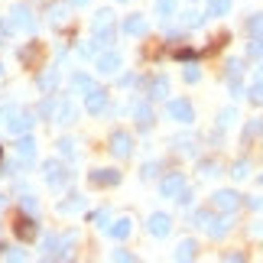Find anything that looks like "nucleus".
Masks as SVG:
<instances>
[{"label":"nucleus","mask_w":263,"mask_h":263,"mask_svg":"<svg viewBox=\"0 0 263 263\" xmlns=\"http://www.w3.org/2000/svg\"><path fill=\"white\" fill-rule=\"evenodd\" d=\"M91 33H95V43H98L101 49H107L110 43H114L117 29H114V13H110L107 7L95 13V20H91Z\"/></svg>","instance_id":"f257e3e1"},{"label":"nucleus","mask_w":263,"mask_h":263,"mask_svg":"<svg viewBox=\"0 0 263 263\" xmlns=\"http://www.w3.org/2000/svg\"><path fill=\"white\" fill-rule=\"evenodd\" d=\"M10 33L20 29V33H36V16H33V7L29 4H13L10 7V20H7Z\"/></svg>","instance_id":"f03ea898"},{"label":"nucleus","mask_w":263,"mask_h":263,"mask_svg":"<svg viewBox=\"0 0 263 263\" xmlns=\"http://www.w3.org/2000/svg\"><path fill=\"white\" fill-rule=\"evenodd\" d=\"M75 240H78L75 231H68V234H62V237H55V234H52V237H46V244H43V257H46V260H65Z\"/></svg>","instance_id":"7ed1b4c3"},{"label":"nucleus","mask_w":263,"mask_h":263,"mask_svg":"<svg viewBox=\"0 0 263 263\" xmlns=\"http://www.w3.org/2000/svg\"><path fill=\"white\" fill-rule=\"evenodd\" d=\"M33 124H36V117L29 114V110L10 107V114H7V130H10L13 137H20V134H29V130H33Z\"/></svg>","instance_id":"20e7f679"},{"label":"nucleus","mask_w":263,"mask_h":263,"mask_svg":"<svg viewBox=\"0 0 263 263\" xmlns=\"http://www.w3.org/2000/svg\"><path fill=\"white\" fill-rule=\"evenodd\" d=\"M240 198L237 192H231V189H221V192H215V195H211V208L215 211H224V215H234V211L240 208Z\"/></svg>","instance_id":"39448f33"},{"label":"nucleus","mask_w":263,"mask_h":263,"mask_svg":"<svg viewBox=\"0 0 263 263\" xmlns=\"http://www.w3.org/2000/svg\"><path fill=\"white\" fill-rule=\"evenodd\" d=\"M43 176L52 189H62L68 179H72V173H65V166L59 163V159H49V163H43Z\"/></svg>","instance_id":"423d86ee"},{"label":"nucleus","mask_w":263,"mask_h":263,"mask_svg":"<svg viewBox=\"0 0 263 263\" xmlns=\"http://www.w3.org/2000/svg\"><path fill=\"white\" fill-rule=\"evenodd\" d=\"M166 110H169V117H173V120H179V124H185V127L192 124V120H195V107H192L185 98H176V101H169V104H166Z\"/></svg>","instance_id":"0eeeda50"},{"label":"nucleus","mask_w":263,"mask_h":263,"mask_svg":"<svg viewBox=\"0 0 263 263\" xmlns=\"http://www.w3.org/2000/svg\"><path fill=\"white\" fill-rule=\"evenodd\" d=\"M13 234L23 240V244H33V240L39 237V224L29 215H20L16 221H13Z\"/></svg>","instance_id":"6e6552de"},{"label":"nucleus","mask_w":263,"mask_h":263,"mask_svg":"<svg viewBox=\"0 0 263 263\" xmlns=\"http://www.w3.org/2000/svg\"><path fill=\"white\" fill-rule=\"evenodd\" d=\"M110 153H114L117 159H127L130 153H134V137L124 134V130H114V134H110Z\"/></svg>","instance_id":"1a4fd4ad"},{"label":"nucleus","mask_w":263,"mask_h":263,"mask_svg":"<svg viewBox=\"0 0 263 263\" xmlns=\"http://www.w3.org/2000/svg\"><path fill=\"white\" fill-rule=\"evenodd\" d=\"M85 110L88 114H104L107 110V91L104 88H91V91H85Z\"/></svg>","instance_id":"9d476101"},{"label":"nucleus","mask_w":263,"mask_h":263,"mask_svg":"<svg viewBox=\"0 0 263 263\" xmlns=\"http://www.w3.org/2000/svg\"><path fill=\"white\" fill-rule=\"evenodd\" d=\"M143 88H146L149 101H166L169 98V78L166 75H153L149 82H143Z\"/></svg>","instance_id":"9b49d317"},{"label":"nucleus","mask_w":263,"mask_h":263,"mask_svg":"<svg viewBox=\"0 0 263 263\" xmlns=\"http://www.w3.org/2000/svg\"><path fill=\"white\" fill-rule=\"evenodd\" d=\"M146 231H149L153 237H166L169 231H173V218L163 215V211H153V215H149V221H146Z\"/></svg>","instance_id":"f8f14e48"},{"label":"nucleus","mask_w":263,"mask_h":263,"mask_svg":"<svg viewBox=\"0 0 263 263\" xmlns=\"http://www.w3.org/2000/svg\"><path fill=\"white\" fill-rule=\"evenodd\" d=\"M16 159L23 166H29L36 159V140L29 137V134H20V140H16Z\"/></svg>","instance_id":"ddd939ff"},{"label":"nucleus","mask_w":263,"mask_h":263,"mask_svg":"<svg viewBox=\"0 0 263 263\" xmlns=\"http://www.w3.org/2000/svg\"><path fill=\"white\" fill-rule=\"evenodd\" d=\"M182 189H185V176H182V173H169L163 182H159V192H163V198H176Z\"/></svg>","instance_id":"4468645a"},{"label":"nucleus","mask_w":263,"mask_h":263,"mask_svg":"<svg viewBox=\"0 0 263 263\" xmlns=\"http://www.w3.org/2000/svg\"><path fill=\"white\" fill-rule=\"evenodd\" d=\"M46 20L52 26L65 23V20H68V0H49V4H46Z\"/></svg>","instance_id":"2eb2a0df"},{"label":"nucleus","mask_w":263,"mask_h":263,"mask_svg":"<svg viewBox=\"0 0 263 263\" xmlns=\"http://www.w3.org/2000/svg\"><path fill=\"white\" fill-rule=\"evenodd\" d=\"M88 182L98 189H107V185H117L120 182V173L117 169H95V173H88Z\"/></svg>","instance_id":"dca6fc26"},{"label":"nucleus","mask_w":263,"mask_h":263,"mask_svg":"<svg viewBox=\"0 0 263 263\" xmlns=\"http://www.w3.org/2000/svg\"><path fill=\"white\" fill-rule=\"evenodd\" d=\"M134 117H137V127H140V130H149V127L156 124L153 107H149L146 101H137V104H134Z\"/></svg>","instance_id":"f3484780"},{"label":"nucleus","mask_w":263,"mask_h":263,"mask_svg":"<svg viewBox=\"0 0 263 263\" xmlns=\"http://www.w3.org/2000/svg\"><path fill=\"white\" fill-rule=\"evenodd\" d=\"M124 29L127 36H146V16H140V13H130L127 20H124Z\"/></svg>","instance_id":"a211bd4d"},{"label":"nucleus","mask_w":263,"mask_h":263,"mask_svg":"<svg viewBox=\"0 0 263 263\" xmlns=\"http://www.w3.org/2000/svg\"><path fill=\"white\" fill-rule=\"evenodd\" d=\"M95 65H98L101 75H114L117 68H120V55H117V52H101Z\"/></svg>","instance_id":"6ab92c4d"},{"label":"nucleus","mask_w":263,"mask_h":263,"mask_svg":"<svg viewBox=\"0 0 263 263\" xmlns=\"http://www.w3.org/2000/svg\"><path fill=\"white\" fill-rule=\"evenodd\" d=\"M75 117H78V110H75V104L72 101H59L55 104V124H75Z\"/></svg>","instance_id":"aec40b11"},{"label":"nucleus","mask_w":263,"mask_h":263,"mask_svg":"<svg viewBox=\"0 0 263 263\" xmlns=\"http://www.w3.org/2000/svg\"><path fill=\"white\" fill-rule=\"evenodd\" d=\"M231 224H234V218H211V224L205 228L208 231V237H215V240H221V237H224L228 234V231H231Z\"/></svg>","instance_id":"412c9836"},{"label":"nucleus","mask_w":263,"mask_h":263,"mask_svg":"<svg viewBox=\"0 0 263 263\" xmlns=\"http://www.w3.org/2000/svg\"><path fill=\"white\" fill-rule=\"evenodd\" d=\"M36 85H39L43 95H52V91L59 88V68H46V72L36 78Z\"/></svg>","instance_id":"4be33fe9"},{"label":"nucleus","mask_w":263,"mask_h":263,"mask_svg":"<svg viewBox=\"0 0 263 263\" xmlns=\"http://www.w3.org/2000/svg\"><path fill=\"white\" fill-rule=\"evenodd\" d=\"M130 224H134L130 218H120V221H114V224H107V234L114 237V240H127V237H130V231H134Z\"/></svg>","instance_id":"5701e85b"},{"label":"nucleus","mask_w":263,"mask_h":263,"mask_svg":"<svg viewBox=\"0 0 263 263\" xmlns=\"http://www.w3.org/2000/svg\"><path fill=\"white\" fill-rule=\"evenodd\" d=\"M173 257H176V260H195V257H198V244H195L192 237H189V240H182V244L176 247V254H173Z\"/></svg>","instance_id":"b1692460"},{"label":"nucleus","mask_w":263,"mask_h":263,"mask_svg":"<svg viewBox=\"0 0 263 263\" xmlns=\"http://www.w3.org/2000/svg\"><path fill=\"white\" fill-rule=\"evenodd\" d=\"M85 208V198L82 195H68L65 201H59V215H75V211Z\"/></svg>","instance_id":"393cba45"},{"label":"nucleus","mask_w":263,"mask_h":263,"mask_svg":"<svg viewBox=\"0 0 263 263\" xmlns=\"http://www.w3.org/2000/svg\"><path fill=\"white\" fill-rule=\"evenodd\" d=\"M231 7H234V0H211L208 7V16H228Z\"/></svg>","instance_id":"a878e982"},{"label":"nucleus","mask_w":263,"mask_h":263,"mask_svg":"<svg viewBox=\"0 0 263 263\" xmlns=\"http://www.w3.org/2000/svg\"><path fill=\"white\" fill-rule=\"evenodd\" d=\"M72 88L85 95V91H91V88H95V82H91V78H88L85 72H78V75H72Z\"/></svg>","instance_id":"bb28decb"},{"label":"nucleus","mask_w":263,"mask_h":263,"mask_svg":"<svg viewBox=\"0 0 263 263\" xmlns=\"http://www.w3.org/2000/svg\"><path fill=\"white\" fill-rule=\"evenodd\" d=\"M228 82H231V78H240V75H244V59H228Z\"/></svg>","instance_id":"cd10ccee"},{"label":"nucleus","mask_w":263,"mask_h":263,"mask_svg":"<svg viewBox=\"0 0 263 263\" xmlns=\"http://www.w3.org/2000/svg\"><path fill=\"white\" fill-rule=\"evenodd\" d=\"M260 134H263V117H254V120L244 127V140H254V137H260Z\"/></svg>","instance_id":"c85d7f7f"},{"label":"nucleus","mask_w":263,"mask_h":263,"mask_svg":"<svg viewBox=\"0 0 263 263\" xmlns=\"http://www.w3.org/2000/svg\"><path fill=\"white\" fill-rule=\"evenodd\" d=\"M156 13L163 16V20H169L176 13V0H156Z\"/></svg>","instance_id":"c756f323"},{"label":"nucleus","mask_w":263,"mask_h":263,"mask_svg":"<svg viewBox=\"0 0 263 263\" xmlns=\"http://www.w3.org/2000/svg\"><path fill=\"white\" fill-rule=\"evenodd\" d=\"M247 33L250 36H263V13H254L247 20Z\"/></svg>","instance_id":"7c9ffc66"},{"label":"nucleus","mask_w":263,"mask_h":263,"mask_svg":"<svg viewBox=\"0 0 263 263\" xmlns=\"http://www.w3.org/2000/svg\"><path fill=\"white\" fill-rule=\"evenodd\" d=\"M247 55L250 59H263V36H254L247 43Z\"/></svg>","instance_id":"2f4dec72"},{"label":"nucleus","mask_w":263,"mask_h":263,"mask_svg":"<svg viewBox=\"0 0 263 263\" xmlns=\"http://www.w3.org/2000/svg\"><path fill=\"white\" fill-rule=\"evenodd\" d=\"M59 153H62L65 159H75V140L62 137V140H59Z\"/></svg>","instance_id":"473e14b6"},{"label":"nucleus","mask_w":263,"mask_h":263,"mask_svg":"<svg viewBox=\"0 0 263 263\" xmlns=\"http://www.w3.org/2000/svg\"><path fill=\"white\" fill-rule=\"evenodd\" d=\"M247 173H250V163H247V159H237V163L231 166V176H234V179H247Z\"/></svg>","instance_id":"72a5a7b5"},{"label":"nucleus","mask_w":263,"mask_h":263,"mask_svg":"<svg viewBox=\"0 0 263 263\" xmlns=\"http://www.w3.org/2000/svg\"><path fill=\"white\" fill-rule=\"evenodd\" d=\"M20 205H23L26 215H39V201H36V195H23V198H20Z\"/></svg>","instance_id":"f704fd0d"},{"label":"nucleus","mask_w":263,"mask_h":263,"mask_svg":"<svg viewBox=\"0 0 263 263\" xmlns=\"http://www.w3.org/2000/svg\"><path fill=\"white\" fill-rule=\"evenodd\" d=\"M192 143H195V140H192L189 134H179V137H173V146H176V149H182V153H189V149H192Z\"/></svg>","instance_id":"c9c22d12"},{"label":"nucleus","mask_w":263,"mask_h":263,"mask_svg":"<svg viewBox=\"0 0 263 263\" xmlns=\"http://www.w3.org/2000/svg\"><path fill=\"white\" fill-rule=\"evenodd\" d=\"M55 104H59V101H52V98H46L43 104H39V110H36V114H39V117H55Z\"/></svg>","instance_id":"e433bc0d"},{"label":"nucleus","mask_w":263,"mask_h":263,"mask_svg":"<svg viewBox=\"0 0 263 263\" xmlns=\"http://www.w3.org/2000/svg\"><path fill=\"white\" fill-rule=\"evenodd\" d=\"M198 169H201V176H208V179H215V176H218V163H215V159H201Z\"/></svg>","instance_id":"4c0bfd02"},{"label":"nucleus","mask_w":263,"mask_h":263,"mask_svg":"<svg viewBox=\"0 0 263 263\" xmlns=\"http://www.w3.org/2000/svg\"><path fill=\"white\" fill-rule=\"evenodd\" d=\"M159 176V163H143V169H140V179L149 182V179H156Z\"/></svg>","instance_id":"58836bf2"},{"label":"nucleus","mask_w":263,"mask_h":263,"mask_svg":"<svg viewBox=\"0 0 263 263\" xmlns=\"http://www.w3.org/2000/svg\"><path fill=\"white\" fill-rule=\"evenodd\" d=\"M211 218H215V215H211L208 208H201V211H195V215H192V221H195L198 228H208V224H211Z\"/></svg>","instance_id":"ea45409f"},{"label":"nucleus","mask_w":263,"mask_h":263,"mask_svg":"<svg viewBox=\"0 0 263 263\" xmlns=\"http://www.w3.org/2000/svg\"><path fill=\"white\" fill-rule=\"evenodd\" d=\"M36 55H39V43H33V46H26L23 49V52H20V62H36Z\"/></svg>","instance_id":"a19ab883"},{"label":"nucleus","mask_w":263,"mask_h":263,"mask_svg":"<svg viewBox=\"0 0 263 263\" xmlns=\"http://www.w3.org/2000/svg\"><path fill=\"white\" fill-rule=\"evenodd\" d=\"M0 257H4V260H26V254L16 250V247H0Z\"/></svg>","instance_id":"79ce46f5"},{"label":"nucleus","mask_w":263,"mask_h":263,"mask_svg":"<svg viewBox=\"0 0 263 263\" xmlns=\"http://www.w3.org/2000/svg\"><path fill=\"white\" fill-rule=\"evenodd\" d=\"M247 98L254 101V104H263V85L254 82V85H250V91H247Z\"/></svg>","instance_id":"37998d69"},{"label":"nucleus","mask_w":263,"mask_h":263,"mask_svg":"<svg viewBox=\"0 0 263 263\" xmlns=\"http://www.w3.org/2000/svg\"><path fill=\"white\" fill-rule=\"evenodd\" d=\"M234 120H237V110H234V107H228L224 114L218 117V127H231V124H234Z\"/></svg>","instance_id":"c03bdc74"},{"label":"nucleus","mask_w":263,"mask_h":263,"mask_svg":"<svg viewBox=\"0 0 263 263\" xmlns=\"http://www.w3.org/2000/svg\"><path fill=\"white\" fill-rule=\"evenodd\" d=\"M98 49H101V46H98V43H95V39H91V43H85V46H82V49H78V52H82V55H85V59H91V55H98Z\"/></svg>","instance_id":"a18cd8bd"},{"label":"nucleus","mask_w":263,"mask_h":263,"mask_svg":"<svg viewBox=\"0 0 263 263\" xmlns=\"http://www.w3.org/2000/svg\"><path fill=\"white\" fill-rule=\"evenodd\" d=\"M107 218H110V211H95V215H91V221H95V224H101V228H107Z\"/></svg>","instance_id":"49530a36"},{"label":"nucleus","mask_w":263,"mask_h":263,"mask_svg":"<svg viewBox=\"0 0 263 263\" xmlns=\"http://www.w3.org/2000/svg\"><path fill=\"white\" fill-rule=\"evenodd\" d=\"M110 260H124V263H134L137 257L130 254V250H114V254H110Z\"/></svg>","instance_id":"de8ad7c7"},{"label":"nucleus","mask_w":263,"mask_h":263,"mask_svg":"<svg viewBox=\"0 0 263 263\" xmlns=\"http://www.w3.org/2000/svg\"><path fill=\"white\" fill-rule=\"evenodd\" d=\"M231 98H244V85H240V78H231Z\"/></svg>","instance_id":"09e8293b"},{"label":"nucleus","mask_w":263,"mask_h":263,"mask_svg":"<svg viewBox=\"0 0 263 263\" xmlns=\"http://www.w3.org/2000/svg\"><path fill=\"white\" fill-rule=\"evenodd\" d=\"M185 26H201V16H198V10H189V13H185Z\"/></svg>","instance_id":"8fccbe9b"},{"label":"nucleus","mask_w":263,"mask_h":263,"mask_svg":"<svg viewBox=\"0 0 263 263\" xmlns=\"http://www.w3.org/2000/svg\"><path fill=\"white\" fill-rule=\"evenodd\" d=\"M185 82H189V85H195V82H198V68H195V65H189V68H185Z\"/></svg>","instance_id":"3c124183"},{"label":"nucleus","mask_w":263,"mask_h":263,"mask_svg":"<svg viewBox=\"0 0 263 263\" xmlns=\"http://www.w3.org/2000/svg\"><path fill=\"white\" fill-rule=\"evenodd\" d=\"M221 260H234V263H240V260H247V254H237V250H231V254H224Z\"/></svg>","instance_id":"603ef678"},{"label":"nucleus","mask_w":263,"mask_h":263,"mask_svg":"<svg viewBox=\"0 0 263 263\" xmlns=\"http://www.w3.org/2000/svg\"><path fill=\"white\" fill-rule=\"evenodd\" d=\"M247 205L254 208V211H263V198H247Z\"/></svg>","instance_id":"864d4df0"},{"label":"nucleus","mask_w":263,"mask_h":263,"mask_svg":"<svg viewBox=\"0 0 263 263\" xmlns=\"http://www.w3.org/2000/svg\"><path fill=\"white\" fill-rule=\"evenodd\" d=\"M10 107H13V104H7V107H0V124H7V114H10Z\"/></svg>","instance_id":"5fc2aeb1"},{"label":"nucleus","mask_w":263,"mask_h":263,"mask_svg":"<svg viewBox=\"0 0 263 263\" xmlns=\"http://www.w3.org/2000/svg\"><path fill=\"white\" fill-rule=\"evenodd\" d=\"M254 82H260V85H263V65L257 68V75H254Z\"/></svg>","instance_id":"6e6d98bb"},{"label":"nucleus","mask_w":263,"mask_h":263,"mask_svg":"<svg viewBox=\"0 0 263 263\" xmlns=\"http://www.w3.org/2000/svg\"><path fill=\"white\" fill-rule=\"evenodd\" d=\"M68 4H72V7H85L88 0H68Z\"/></svg>","instance_id":"4d7b16f0"},{"label":"nucleus","mask_w":263,"mask_h":263,"mask_svg":"<svg viewBox=\"0 0 263 263\" xmlns=\"http://www.w3.org/2000/svg\"><path fill=\"white\" fill-rule=\"evenodd\" d=\"M0 208H4V195H0Z\"/></svg>","instance_id":"13d9d810"},{"label":"nucleus","mask_w":263,"mask_h":263,"mask_svg":"<svg viewBox=\"0 0 263 263\" xmlns=\"http://www.w3.org/2000/svg\"><path fill=\"white\" fill-rule=\"evenodd\" d=\"M0 159H4V146H0Z\"/></svg>","instance_id":"bf43d9fd"},{"label":"nucleus","mask_w":263,"mask_h":263,"mask_svg":"<svg viewBox=\"0 0 263 263\" xmlns=\"http://www.w3.org/2000/svg\"><path fill=\"white\" fill-rule=\"evenodd\" d=\"M0 75H4V65H0Z\"/></svg>","instance_id":"052dcab7"},{"label":"nucleus","mask_w":263,"mask_h":263,"mask_svg":"<svg viewBox=\"0 0 263 263\" xmlns=\"http://www.w3.org/2000/svg\"><path fill=\"white\" fill-rule=\"evenodd\" d=\"M120 4H127V0H120Z\"/></svg>","instance_id":"680f3d73"},{"label":"nucleus","mask_w":263,"mask_h":263,"mask_svg":"<svg viewBox=\"0 0 263 263\" xmlns=\"http://www.w3.org/2000/svg\"><path fill=\"white\" fill-rule=\"evenodd\" d=\"M260 179H263V176H260Z\"/></svg>","instance_id":"e2e57ef3"}]
</instances>
